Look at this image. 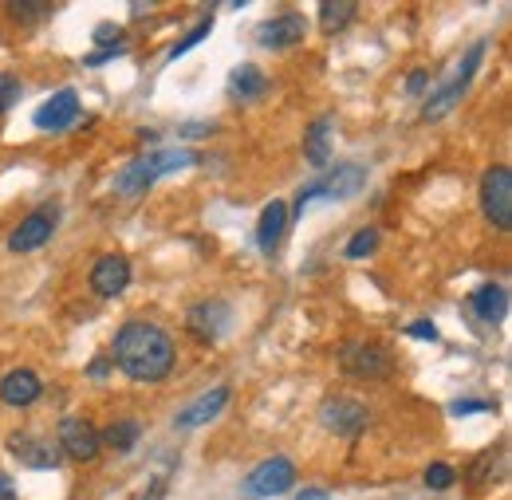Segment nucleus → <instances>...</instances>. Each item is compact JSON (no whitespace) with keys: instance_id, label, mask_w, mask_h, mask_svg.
<instances>
[{"instance_id":"obj_1","label":"nucleus","mask_w":512,"mask_h":500,"mask_svg":"<svg viewBox=\"0 0 512 500\" xmlns=\"http://www.w3.org/2000/svg\"><path fill=\"white\" fill-rule=\"evenodd\" d=\"M174 359V339L146 319H130L115 335L111 363H119V371H127L134 382H162L174 371Z\"/></svg>"},{"instance_id":"obj_2","label":"nucleus","mask_w":512,"mask_h":500,"mask_svg":"<svg viewBox=\"0 0 512 500\" xmlns=\"http://www.w3.org/2000/svg\"><path fill=\"white\" fill-rule=\"evenodd\" d=\"M186 166H193L190 150H150V154L134 158L130 166L119 170L115 193H119V197H138V193H146V189L154 186L162 174H170V170H186Z\"/></svg>"},{"instance_id":"obj_27","label":"nucleus","mask_w":512,"mask_h":500,"mask_svg":"<svg viewBox=\"0 0 512 500\" xmlns=\"http://www.w3.org/2000/svg\"><path fill=\"white\" fill-rule=\"evenodd\" d=\"M449 414H453V418H465V414H493V402H485V398H461V402L449 406Z\"/></svg>"},{"instance_id":"obj_20","label":"nucleus","mask_w":512,"mask_h":500,"mask_svg":"<svg viewBox=\"0 0 512 500\" xmlns=\"http://www.w3.org/2000/svg\"><path fill=\"white\" fill-rule=\"evenodd\" d=\"M264 87H268V79H264V71H260L256 63H241V67H233V75H229V95H233L237 103L260 99Z\"/></svg>"},{"instance_id":"obj_32","label":"nucleus","mask_w":512,"mask_h":500,"mask_svg":"<svg viewBox=\"0 0 512 500\" xmlns=\"http://www.w3.org/2000/svg\"><path fill=\"white\" fill-rule=\"evenodd\" d=\"M426 83H430V71H422V67H418V71H410L406 91H410V95H422V91H426Z\"/></svg>"},{"instance_id":"obj_6","label":"nucleus","mask_w":512,"mask_h":500,"mask_svg":"<svg viewBox=\"0 0 512 500\" xmlns=\"http://www.w3.org/2000/svg\"><path fill=\"white\" fill-rule=\"evenodd\" d=\"M481 209H485V217H489L501 233L512 229V170L509 166L485 170V178H481Z\"/></svg>"},{"instance_id":"obj_26","label":"nucleus","mask_w":512,"mask_h":500,"mask_svg":"<svg viewBox=\"0 0 512 500\" xmlns=\"http://www.w3.org/2000/svg\"><path fill=\"white\" fill-rule=\"evenodd\" d=\"M209 28H213V24H209V20H201V24H197V28H193L190 36H182V40H178V44H174V48H170V60H178V56H186V52H190V48H197V44H201V40H205V36H209Z\"/></svg>"},{"instance_id":"obj_30","label":"nucleus","mask_w":512,"mask_h":500,"mask_svg":"<svg viewBox=\"0 0 512 500\" xmlns=\"http://www.w3.org/2000/svg\"><path fill=\"white\" fill-rule=\"evenodd\" d=\"M406 335H410V339H426V343H434V339H438V327H434L430 319H418V323L406 327Z\"/></svg>"},{"instance_id":"obj_34","label":"nucleus","mask_w":512,"mask_h":500,"mask_svg":"<svg viewBox=\"0 0 512 500\" xmlns=\"http://www.w3.org/2000/svg\"><path fill=\"white\" fill-rule=\"evenodd\" d=\"M178 134H182V138H201V134H213V123H186Z\"/></svg>"},{"instance_id":"obj_11","label":"nucleus","mask_w":512,"mask_h":500,"mask_svg":"<svg viewBox=\"0 0 512 500\" xmlns=\"http://www.w3.org/2000/svg\"><path fill=\"white\" fill-rule=\"evenodd\" d=\"M127 284H130L127 256L107 252V256H99V260H95V268H91V292H95V296L115 300V296H123V292H127Z\"/></svg>"},{"instance_id":"obj_25","label":"nucleus","mask_w":512,"mask_h":500,"mask_svg":"<svg viewBox=\"0 0 512 500\" xmlns=\"http://www.w3.org/2000/svg\"><path fill=\"white\" fill-rule=\"evenodd\" d=\"M375 249H379V229H359L343 252H347V260H363V256H371Z\"/></svg>"},{"instance_id":"obj_31","label":"nucleus","mask_w":512,"mask_h":500,"mask_svg":"<svg viewBox=\"0 0 512 500\" xmlns=\"http://www.w3.org/2000/svg\"><path fill=\"white\" fill-rule=\"evenodd\" d=\"M127 52V44H115V48H95L91 56H87V67H99V63H107V60H115V56H123Z\"/></svg>"},{"instance_id":"obj_8","label":"nucleus","mask_w":512,"mask_h":500,"mask_svg":"<svg viewBox=\"0 0 512 500\" xmlns=\"http://www.w3.org/2000/svg\"><path fill=\"white\" fill-rule=\"evenodd\" d=\"M56 225H60V209H56V205H44V209L28 213V217H24V221L12 229V237H8V249H12V252L44 249V245L52 241Z\"/></svg>"},{"instance_id":"obj_13","label":"nucleus","mask_w":512,"mask_h":500,"mask_svg":"<svg viewBox=\"0 0 512 500\" xmlns=\"http://www.w3.org/2000/svg\"><path fill=\"white\" fill-rule=\"evenodd\" d=\"M8 449L28 465V469H56L60 465V445L52 438H36V434H24V438H12Z\"/></svg>"},{"instance_id":"obj_33","label":"nucleus","mask_w":512,"mask_h":500,"mask_svg":"<svg viewBox=\"0 0 512 500\" xmlns=\"http://www.w3.org/2000/svg\"><path fill=\"white\" fill-rule=\"evenodd\" d=\"M95 40H99V44H107V40H115V44H119V40H123V32H119L115 24H99V28H95Z\"/></svg>"},{"instance_id":"obj_21","label":"nucleus","mask_w":512,"mask_h":500,"mask_svg":"<svg viewBox=\"0 0 512 500\" xmlns=\"http://www.w3.org/2000/svg\"><path fill=\"white\" fill-rule=\"evenodd\" d=\"M304 158L312 166H327L331 162V119H316L304 134Z\"/></svg>"},{"instance_id":"obj_17","label":"nucleus","mask_w":512,"mask_h":500,"mask_svg":"<svg viewBox=\"0 0 512 500\" xmlns=\"http://www.w3.org/2000/svg\"><path fill=\"white\" fill-rule=\"evenodd\" d=\"M225 327H229V308H225V304H197L190 312V331L201 343L221 339Z\"/></svg>"},{"instance_id":"obj_15","label":"nucleus","mask_w":512,"mask_h":500,"mask_svg":"<svg viewBox=\"0 0 512 500\" xmlns=\"http://www.w3.org/2000/svg\"><path fill=\"white\" fill-rule=\"evenodd\" d=\"M300 40H304V16H296V12L276 16V20L260 24V32H256L260 48H296Z\"/></svg>"},{"instance_id":"obj_12","label":"nucleus","mask_w":512,"mask_h":500,"mask_svg":"<svg viewBox=\"0 0 512 500\" xmlns=\"http://www.w3.org/2000/svg\"><path fill=\"white\" fill-rule=\"evenodd\" d=\"M225 402H229V386H213V390H205L201 398H193L186 410H178L174 426H178V430H197V426L213 422V418L225 410Z\"/></svg>"},{"instance_id":"obj_35","label":"nucleus","mask_w":512,"mask_h":500,"mask_svg":"<svg viewBox=\"0 0 512 500\" xmlns=\"http://www.w3.org/2000/svg\"><path fill=\"white\" fill-rule=\"evenodd\" d=\"M107 371H111V359H95L91 363V378H107Z\"/></svg>"},{"instance_id":"obj_28","label":"nucleus","mask_w":512,"mask_h":500,"mask_svg":"<svg viewBox=\"0 0 512 500\" xmlns=\"http://www.w3.org/2000/svg\"><path fill=\"white\" fill-rule=\"evenodd\" d=\"M453 481H457V473H453L449 465H442V461L426 469V485H430V489H438V493H442V489H449Z\"/></svg>"},{"instance_id":"obj_9","label":"nucleus","mask_w":512,"mask_h":500,"mask_svg":"<svg viewBox=\"0 0 512 500\" xmlns=\"http://www.w3.org/2000/svg\"><path fill=\"white\" fill-rule=\"evenodd\" d=\"M367 406L363 402H355V398H327L320 406V422L331 430V434H343V438H355V434H363L367 430Z\"/></svg>"},{"instance_id":"obj_18","label":"nucleus","mask_w":512,"mask_h":500,"mask_svg":"<svg viewBox=\"0 0 512 500\" xmlns=\"http://www.w3.org/2000/svg\"><path fill=\"white\" fill-rule=\"evenodd\" d=\"M0 398H4V406H32L36 398H40V378L32 375V371H8L4 382H0Z\"/></svg>"},{"instance_id":"obj_29","label":"nucleus","mask_w":512,"mask_h":500,"mask_svg":"<svg viewBox=\"0 0 512 500\" xmlns=\"http://www.w3.org/2000/svg\"><path fill=\"white\" fill-rule=\"evenodd\" d=\"M16 95H20V83H16L12 75H0V115L16 103Z\"/></svg>"},{"instance_id":"obj_14","label":"nucleus","mask_w":512,"mask_h":500,"mask_svg":"<svg viewBox=\"0 0 512 500\" xmlns=\"http://www.w3.org/2000/svg\"><path fill=\"white\" fill-rule=\"evenodd\" d=\"M79 119V95L64 87L56 91L40 111H36V130H67V126Z\"/></svg>"},{"instance_id":"obj_3","label":"nucleus","mask_w":512,"mask_h":500,"mask_svg":"<svg viewBox=\"0 0 512 500\" xmlns=\"http://www.w3.org/2000/svg\"><path fill=\"white\" fill-rule=\"evenodd\" d=\"M339 367L343 375L359 378V382H386V378L398 371L390 347L383 343H371V339H351L339 347Z\"/></svg>"},{"instance_id":"obj_36","label":"nucleus","mask_w":512,"mask_h":500,"mask_svg":"<svg viewBox=\"0 0 512 500\" xmlns=\"http://www.w3.org/2000/svg\"><path fill=\"white\" fill-rule=\"evenodd\" d=\"M0 500H12V477L0 473Z\"/></svg>"},{"instance_id":"obj_22","label":"nucleus","mask_w":512,"mask_h":500,"mask_svg":"<svg viewBox=\"0 0 512 500\" xmlns=\"http://www.w3.org/2000/svg\"><path fill=\"white\" fill-rule=\"evenodd\" d=\"M359 4L355 0H323L320 4V24L327 32H343L351 20H355Z\"/></svg>"},{"instance_id":"obj_4","label":"nucleus","mask_w":512,"mask_h":500,"mask_svg":"<svg viewBox=\"0 0 512 500\" xmlns=\"http://www.w3.org/2000/svg\"><path fill=\"white\" fill-rule=\"evenodd\" d=\"M485 48H489L485 40H481V44H473V48L465 52V60L457 63V71H453L446 83H442V87H438V91L426 99V107H422V119H426V123H438V119H446L449 111L461 103V95L469 91V83H473V75H477V67H481V56H485Z\"/></svg>"},{"instance_id":"obj_37","label":"nucleus","mask_w":512,"mask_h":500,"mask_svg":"<svg viewBox=\"0 0 512 500\" xmlns=\"http://www.w3.org/2000/svg\"><path fill=\"white\" fill-rule=\"evenodd\" d=\"M296 500H327V489H304Z\"/></svg>"},{"instance_id":"obj_16","label":"nucleus","mask_w":512,"mask_h":500,"mask_svg":"<svg viewBox=\"0 0 512 500\" xmlns=\"http://www.w3.org/2000/svg\"><path fill=\"white\" fill-rule=\"evenodd\" d=\"M284 229H288V205H284V201H268L264 213H260V225H256V245H260L264 256L276 252Z\"/></svg>"},{"instance_id":"obj_23","label":"nucleus","mask_w":512,"mask_h":500,"mask_svg":"<svg viewBox=\"0 0 512 500\" xmlns=\"http://www.w3.org/2000/svg\"><path fill=\"white\" fill-rule=\"evenodd\" d=\"M138 434H142V426H138L134 418H123V422H111V426L99 434V441H107L111 449L127 453V449H134V445H138Z\"/></svg>"},{"instance_id":"obj_24","label":"nucleus","mask_w":512,"mask_h":500,"mask_svg":"<svg viewBox=\"0 0 512 500\" xmlns=\"http://www.w3.org/2000/svg\"><path fill=\"white\" fill-rule=\"evenodd\" d=\"M56 8L52 4H32V0H16V4H8V16L16 20V24H40V20H48Z\"/></svg>"},{"instance_id":"obj_19","label":"nucleus","mask_w":512,"mask_h":500,"mask_svg":"<svg viewBox=\"0 0 512 500\" xmlns=\"http://www.w3.org/2000/svg\"><path fill=\"white\" fill-rule=\"evenodd\" d=\"M469 308L481 315L485 323H501L509 315V292L501 284H481L473 296H469Z\"/></svg>"},{"instance_id":"obj_38","label":"nucleus","mask_w":512,"mask_h":500,"mask_svg":"<svg viewBox=\"0 0 512 500\" xmlns=\"http://www.w3.org/2000/svg\"><path fill=\"white\" fill-rule=\"evenodd\" d=\"M162 489H166V485H162V481H154V485H150V493H146V500H162Z\"/></svg>"},{"instance_id":"obj_7","label":"nucleus","mask_w":512,"mask_h":500,"mask_svg":"<svg viewBox=\"0 0 512 500\" xmlns=\"http://www.w3.org/2000/svg\"><path fill=\"white\" fill-rule=\"evenodd\" d=\"M367 182V170L363 166H355V162H347V166H335V174L331 178H323L316 186H308L300 197H296V217H304V205L308 201H316V197H335V201H343V197H355L359 189Z\"/></svg>"},{"instance_id":"obj_10","label":"nucleus","mask_w":512,"mask_h":500,"mask_svg":"<svg viewBox=\"0 0 512 500\" xmlns=\"http://www.w3.org/2000/svg\"><path fill=\"white\" fill-rule=\"evenodd\" d=\"M56 445H60V453H67L71 461H95V453H99V430L91 426V422H83V418H64L60 422V434H56Z\"/></svg>"},{"instance_id":"obj_5","label":"nucleus","mask_w":512,"mask_h":500,"mask_svg":"<svg viewBox=\"0 0 512 500\" xmlns=\"http://www.w3.org/2000/svg\"><path fill=\"white\" fill-rule=\"evenodd\" d=\"M296 485V465L288 457H268L260 461L253 473L241 481V497L245 500H268V497H280Z\"/></svg>"}]
</instances>
